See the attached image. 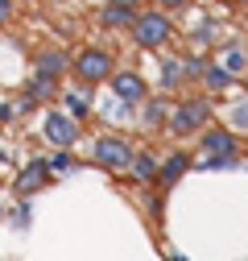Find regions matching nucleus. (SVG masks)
Masks as SVG:
<instances>
[{"label":"nucleus","mask_w":248,"mask_h":261,"mask_svg":"<svg viewBox=\"0 0 248 261\" xmlns=\"http://www.w3.org/2000/svg\"><path fill=\"white\" fill-rule=\"evenodd\" d=\"M236 158H240V145H236V133L232 128H203L199 133V158H191V166L199 170H228L236 166Z\"/></svg>","instance_id":"obj_1"},{"label":"nucleus","mask_w":248,"mask_h":261,"mask_svg":"<svg viewBox=\"0 0 248 261\" xmlns=\"http://www.w3.org/2000/svg\"><path fill=\"white\" fill-rule=\"evenodd\" d=\"M112 71H116V58H112V50H104V46H83V50L71 58L75 87H104Z\"/></svg>","instance_id":"obj_2"},{"label":"nucleus","mask_w":248,"mask_h":261,"mask_svg":"<svg viewBox=\"0 0 248 261\" xmlns=\"http://www.w3.org/2000/svg\"><path fill=\"white\" fill-rule=\"evenodd\" d=\"M211 124V100H203V95H191V100H178L166 116V133L174 137H195L203 133V128Z\"/></svg>","instance_id":"obj_3"},{"label":"nucleus","mask_w":248,"mask_h":261,"mask_svg":"<svg viewBox=\"0 0 248 261\" xmlns=\"http://www.w3.org/2000/svg\"><path fill=\"white\" fill-rule=\"evenodd\" d=\"M129 34H133V46H141V50H162L174 38V21L166 13H137Z\"/></svg>","instance_id":"obj_4"},{"label":"nucleus","mask_w":248,"mask_h":261,"mask_svg":"<svg viewBox=\"0 0 248 261\" xmlns=\"http://www.w3.org/2000/svg\"><path fill=\"white\" fill-rule=\"evenodd\" d=\"M137 145L129 137H120V133H104L96 141V149H91V158H96V166L108 170V174H129V162H133Z\"/></svg>","instance_id":"obj_5"},{"label":"nucleus","mask_w":248,"mask_h":261,"mask_svg":"<svg viewBox=\"0 0 248 261\" xmlns=\"http://www.w3.org/2000/svg\"><path fill=\"white\" fill-rule=\"evenodd\" d=\"M50 162L46 158H34V162H25V166H21V174L13 178V195H17V199H34V195L38 191H46L50 187Z\"/></svg>","instance_id":"obj_6"},{"label":"nucleus","mask_w":248,"mask_h":261,"mask_svg":"<svg viewBox=\"0 0 248 261\" xmlns=\"http://www.w3.org/2000/svg\"><path fill=\"white\" fill-rule=\"evenodd\" d=\"M42 137L54 145V149H71L75 141H79V120H71L67 112H46V120H42Z\"/></svg>","instance_id":"obj_7"},{"label":"nucleus","mask_w":248,"mask_h":261,"mask_svg":"<svg viewBox=\"0 0 248 261\" xmlns=\"http://www.w3.org/2000/svg\"><path fill=\"white\" fill-rule=\"evenodd\" d=\"M203 58H162V91H182L199 79Z\"/></svg>","instance_id":"obj_8"},{"label":"nucleus","mask_w":248,"mask_h":261,"mask_svg":"<svg viewBox=\"0 0 248 261\" xmlns=\"http://www.w3.org/2000/svg\"><path fill=\"white\" fill-rule=\"evenodd\" d=\"M108 87L120 104H141L145 95H149V79H141L137 71H112L108 75Z\"/></svg>","instance_id":"obj_9"},{"label":"nucleus","mask_w":248,"mask_h":261,"mask_svg":"<svg viewBox=\"0 0 248 261\" xmlns=\"http://www.w3.org/2000/svg\"><path fill=\"white\" fill-rule=\"evenodd\" d=\"M186 170H191V153H186V149H174V153L162 162V166H158V178H153V187H158V191H170V187L182 182Z\"/></svg>","instance_id":"obj_10"},{"label":"nucleus","mask_w":248,"mask_h":261,"mask_svg":"<svg viewBox=\"0 0 248 261\" xmlns=\"http://www.w3.org/2000/svg\"><path fill=\"white\" fill-rule=\"evenodd\" d=\"M25 100L34 104V108H50L54 100H58V79H50V75H29L25 79Z\"/></svg>","instance_id":"obj_11"},{"label":"nucleus","mask_w":248,"mask_h":261,"mask_svg":"<svg viewBox=\"0 0 248 261\" xmlns=\"http://www.w3.org/2000/svg\"><path fill=\"white\" fill-rule=\"evenodd\" d=\"M195 83H203V91H207V95H228V91H232V83H236V75H228L220 62H203Z\"/></svg>","instance_id":"obj_12"},{"label":"nucleus","mask_w":248,"mask_h":261,"mask_svg":"<svg viewBox=\"0 0 248 261\" xmlns=\"http://www.w3.org/2000/svg\"><path fill=\"white\" fill-rule=\"evenodd\" d=\"M34 71H38V75H50V79H62V75L71 71V58H67V50H58V46L38 50V58H34Z\"/></svg>","instance_id":"obj_13"},{"label":"nucleus","mask_w":248,"mask_h":261,"mask_svg":"<svg viewBox=\"0 0 248 261\" xmlns=\"http://www.w3.org/2000/svg\"><path fill=\"white\" fill-rule=\"evenodd\" d=\"M166 116H170V104L162 100V95H145V100H141V124H145V133H162Z\"/></svg>","instance_id":"obj_14"},{"label":"nucleus","mask_w":248,"mask_h":261,"mask_svg":"<svg viewBox=\"0 0 248 261\" xmlns=\"http://www.w3.org/2000/svg\"><path fill=\"white\" fill-rule=\"evenodd\" d=\"M133 17H137V9L133 5H120V0H108V5L100 9V25L104 29H116V34H120V29H129Z\"/></svg>","instance_id":"obj_15"},{"label":"nucleus","mask_w":248,"mask_h":261,"mask_svg":"<svg viewBox=\"0 0 248 261\" xmlns=\"http://www.w3.org/2000/svg\"><path fill=\"white\" fill-rule=\"evenodd\" d=\"M129 174H133V182L153 187V178H158V158H153V149H137V153H133Z\"/></svg>","instance_id":"obj_16"},{"label":"nucleus","mask_w":248,"mask_h":261,"mask_svg":"<svg viewBox=\"0 0 248 261\" xmlns=\"http://www.w3.org/2000/svg\"><path fill=\"white\" fill-rule=\"evenodd\" d=\"M62 104H67V116L71 120H87L91 116V87H71V91H62Z\"/></svg>","instance_id":"obj_17"},{"label":"nucleus","mask_w":248,"mask_h":261,"mask_svg":"<svg viewBox=\"0 0 248 261\" xmlns=\"http://www.w3.org/2000/svg\"><path fill=\"white\" fill-rule=\"evenodd\" d=\"M220 67H224L228 75H236V79H240V75L248 71V50H244L240 42H232V46H224V62H220Z\"/></svg>","instance_id":"obj_18"},{"label":"nucleus","mask_w":248,"mask_h":261,"mask_svg":"<svg viewBox=\"0 0 248 261\" xmlns=\"http://www.w3.org/2000/svg\"><path fill=\"white\" fill-rule=\"evenodd\" d=\"M5 220H9L13 232H29V228H34V207H29V199H21L13 212H5Z\"/></svg>","instance_id":"obj_19"},{"label":"nucleus","mask_w":248,"mask_h":261,"mask_svg":"<svg viewBox=\"0 0 248 261\" xmlns=\"http://www.w3.org/2000/svg\"><path fill=\"white\" fill-rule=\"evenodd\" d=\"M46 162H50V174H71V170L79 166V162L71 158V149H58V153H54V158H46Z\"/></svg>","instance_id":"obj_20"},{"label":"nucleus","mask_w":248,"mask_h":261,"mask_svg":"<svg viewBox=\"0 0 248 261\" xmlns=\"http://www.w3.org/2000/svg\"><path fill=\"white\" fill-rule=\"evenodd\" d=\"M228 120H232V128H240V133H248V95L240 104H232L228 108Z\"/></svg>","instance_id":"obj_21"},{"label":"nucleus","mask_w":248,"mask_h":261,"mask_svg":"<svg viewBox=\"0 0 248 261\" xmlns=\"http://www.w3.org/2000/svg\"><path fill=\"white\" fill-rule=\"evenodd\" d=\"M195 0H158V9L162 13H182V9H191Z\"/></svg>","instance_id":"obj_22"},{"label":"nucleus","mask_w":248,"mask_h":261,"mask_svg":"<svg viewBox=\"0 0 248 261\" xmlns=\"http://www.w3.org/2000/svg\"><path fill=\"white\" fill-rule=\"evenodd\" d=\"M13 13H17V0H0V29L13 21Z\"/></svg>","instance_id":"obj_23"},{"label":"nucleus","mask_w":248,"mask_h":261,"mask_svg":"<svg viewBox=\"0 0 248 261\" xmlns=\"http://www.w3.org/2000/svg\"><path fill=\"white\" fill-rule=\"evenodd\" d=\"M211 34H215V21H203V25L195 29V46H203V42H207Z\"/></svg>","instance_id":"obj_24"},{"label":"nucleus","mask_w":248,"mask_h":261,"mask_svg":"<svg viewBox=\"0 0 248 261\" xmlns=\"http://www.w3.org/2000/svg\"><path fill=\"white\" fill-rule=\"evenodd\" d=\"M17 120V108L13 104H0V124H13Z\"/></svg>","instance_id":"obj_25"},{"label":"nucleus","mask_w":248,"mask_h":261,"mask_svg":"<svg viewBox=\"0 0 248 261\" xmlns=\"http://www.w3.org/2000/svg\"><path fill=\"white\" fill-rule=\"evenodd\" d=\"M120 5H133V9H141V0H120Z\"/></svg>","instance_id":"obj_26"},{"label":"nucleus","mask_w":248,"mask_h":261,"mask_svg":"<svg viewBox=\"0 0 248 261\" xmlns=\"http://www.w3.org/2000/svg\"><path fill=\"white\" fill-rule=\"evenodd\" d=\"M240 83H244V91H248V71H244V75H240Z\"/></svg>","instance_id":"obj_27"},{"label":"nucleus","mask_w":248,"mask_h":261,"mask_svg":"<svg viewBox=\"0 0 248 261\" xmlns=\"http://www.w3.org/2000/svg\"><path fill=\"white\" fill-rule=\"evenodd\" d=\"M170 261H186V257H182V253H174V257H170Z\"/></svg>","instance_id":"obj_28"},{"label":"nucleus","mask_w":248,"mask_h":261,"mask_svg":"<svg viewBox=\"0 0 248 261\" xmlns=\"http://www.w3.org/2000/svg\"><path fill=\"white\" fill-rule=\"evenodd\" d=\"M0 224H5V207H0Z\"/></svg>","instance_id":"obj_29"},{"label":"nucleus","mask_w":248,"mask_h":261,"mask_svg":"<svg viewBox=\"0 0 248 261\" xmlns=\"http://www.w3.org/2000/svg\"><path fill=\"white\" fill-rule=\"evenodd\" d=\"M236 5H248V0H236Z\"/></svg>","instance_id":"obj_30"}]
</instances>
